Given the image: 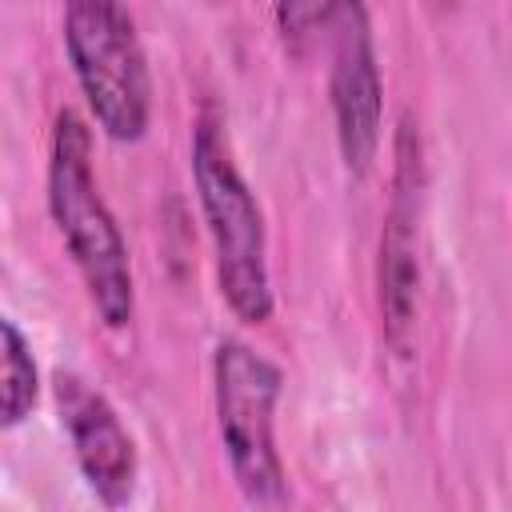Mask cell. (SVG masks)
I'll list each match as a JSON object with an SVG mask.
<instances>
[{
    "label": "cell",
    "mask_w": 512,
    "mask_h": 512,
    "mask_svg": "<svg viewBox=\"0 0 512 512\" xmlns=\"http://www.w3.org/2000/svg\"><path fill=\"white\" fill-rule=\"evenodd\" d=\"M44 200L60 244L80 272L92 312L112 332L128 328L136 316L132 256L92 168V128L76 108H60L52 120Z\"/></svg>",
    "instance_id": "obj_1"
},
{
    "label": "cell",
    "mask_w": 512,
    "mask_h": 512,
    "mask_svg": "<svg viewBox=\"0 0 512 512\" xmlns=\"http://www.w3.org/2000/svg\"><path fill=\"white\" fill-rule=\"evenodd\" d=\"M188 168L196 204L204 216V232L212 244V268L216 288L228 312L240 324H268L276 312L272 296V272H268V228L264 208L244 180L224 120L216 112H200L192 124L188 144Z\"/></svg>",
    "instance_id": "obj_2"
},
{
    "label": "cell",
    "mask_w": 512,
    "mask_h": 512,
    "mask_svg": "<svg viewBox=\"0 0 512 512\" xmlns=\"http://www.w3.org/2000/svg\"><path fill=\"white\" fill-rule=\"evenodd\" d=\"M64 52L92 124L116 140L136 144L152 128V72L124 0H64Z\"/></svg>",
    "instance_id": "obj_3"
},
{
    "label": "cell",
    "mask_w": 512,
    "mask_h": 512,
    "mask_svg": "<svg viewBox=\"0 0 512 512\" xmlns=\"http://www.w3.org/2000/svg\"><path fill=\"white\" fill-rule=\"evenodd\" d=\"M284 372L240 336L212 348V412L228 472L252 508L288 504V472L276 448V404Z\"/></svg>",
    "instance_id": "obj_4"
},
{
    "label": "cell",
    "mask_w": 512,
    "mask_h": 512,
    "mask_svg": "<svg viewBox=\"0 0 512 512\" xmlns=\"http://www.w3.org/2000/svg\"><path fill=\"white\" fill-rule=\"evenodd\" d=\"M424 192H428V164H424V136L412 112L400 116L392 136V176H388V204L380 220L376 244V308L384 344L408 356L416 320H420V280H424Z\"/></svg>",
    "instance_id": "obj_5"
},
{
    "label": "cell",
    "mask_w": 512,
    "mask_h": 512,
    "mask_svg": "<svg viewBox=\"0 0 512 512\" xmlns=\"http://www.w3.org/2000/svg\"><path fill=\"white\" fill-rule=\"evenodd\" d=\"M320 36L328 44V104L340 160L352 176L376 164L384 136V80L368 0H320Z\"/></svg>",
    "instance_id": "obj_6"
},
{
    "label": "cell",
    "mask_w": 512,
    "mask_h": 512,
    "mask_svg": "<svg viewBox=\"0 0 512 512\" xmlns=\"http://www.w3.org/2000/svg\"><path fill=\"white\" fill-rule=\"evenodd\" d=\"M52 396H56V412L68 432L84 484L108 508L128 504L136 492V476H140V452L120 412L112 408V400L76 372H56Z\"/></svg>",
    "instance_id": "obj_7"
},
{
    "label": "cell",
    "mask_w": 512,
    "mask_h": 512,
    "mask_svg": "<svg viewBox=\"0 0 512 512\" xmlns=\"http://www.w3.org/2000/svg\"><path fill=\"white\" fill-rule=\"evenodd\" d=\"M40 400V368L28 336L12 316L0 320V424L16 428L32 416Z\"/></svg>",
    "instance_id": "obj_8"
},
{
    "label": "cell",
    "mask_w": 512,
    "mask_h": 512,
    "mask_svg": "<svg viewBox=\"0 0 512 512\" xmlns=\"http://www.w3.org/2000/svg\"><path fill=\"white\" fill-rule=\"evenodd\" d=\"M276 32L292 56H304L308 40L320 32V0H272Z\"/></svg>",
    "instance_id": "obj_9"
}]
</instances>
